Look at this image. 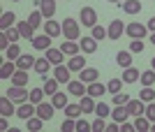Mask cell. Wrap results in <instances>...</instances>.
<instances>
[{"label":"cell","mask_w":155,"mask_h":132,"mask_svg":"<svg viewBox=\"0 0 155 132\" xmlns=\"http://www.w3.org/2000/svg\"><path fill=\"white\" fill-rule=\"evenodd\" d=\"M93 37H95V40H104V37H109V33H107V28H102V26H93Z\"/></svg>","instance_id":"c3c4849f"},{"label":"cell","mask_w":155,"mask_h":132,"mask_svg":"<svg viewBox=\"0 0 155 132\" xmlns=\"http://www.w3.org/2000/svg\"><path fill=\"white\" fill-rule=\"evenodd\" d=\"M35 60H37V58H32L30 53H21L14 63H16V67H19V70H30V67H35Z\"/></svg>","instance_id":"ac0fdd59"},{"label":"cell","mask_w":155,"mask_h":132,"mask_svg":"<svg viewBox=\"0 0 155 132\" xmlns=\"http://www.w3.org/2000/svg\"><path fill=\"white\" fill-rule=\"evenodd\" d=\"M60 130H63V132H74V130H77V118H67V116H65Z\"/></svg>","instance_id":"f6af8a7d"},{"label":"cell","mask_w":155,"mask_h":132,"mask_svg":"<svg viewBox=\"0 0 155 132\" xmlns=\"http://www.w3.org/2000/svg\"><path fill=\"white\" fill-rule=\"evenodd\" d=\"M79 104H81L84 114H95V107H97V102H95V97H93V95H88V93H86L84 97L79 100Z\"/></svg>","instance_id":"d6986e66"},{"label":"cell","mask_w":155,"mask_h":132,"mask_svg":"<svg viewBox=\"0 0 155 132\" xmlns=\"http://www.w3.org/2000/svg\"><path fill=\"white\" fill-rule=\"evenodd\" d=\"M148 40H150V44L155 46V33H150V37H148Z\"/></svg>","instance_id":"680465c9"},{"label":"cell","mask_w":155,"mask_h":132,"mask_svg":"<svg viewBox=\"0 0 155 132\" xmlns=\"http://www.w3.org/2000/svg\"><path fill=\"white\" fill-rule=\"evenodd\" d=\"M150 67H153V70H155V58H153V60H150Z\"/></svg>","instance_id":"94428289"},{"label":"cell","mask_w":155,"mask_h":132,"mask_svg":"<svg viewBox=\"0 0 155 132\" xmlns=\"http://www.w3.org/2000/svg\"><path fill=\"white\" fill-rule=\"evenodd\" d=\"M67 67H70L72 72H81L86 67V58L81 56V53H77V56H70V63H67Z\"/></svg>","instance_id":"ffe728a7"},{"label":"cell","mask_w":155,"mask_h":132,"mask_svg":"<svg viewBox=\"0 0 155 132\" xmlns=\"http://www.w3.org/2000/svg\"><path fill=\"white\" fill-rule=\"evenodd\" d=\"M139 77H141V74H139V70H137V67H125V72H123V81L125 84H134V81H139Z\"/></svg>","instance_id":"4316f807"},{"label":"cell","mask_w":155,"mask_h":132,"mask_svg":"<svg viewBox=\"0 0 155 132\" xmlns=\"http://www.w3.org/2000/svg\"><path fill=\"white\" fill-rule=\"evenodd\" d=\"M77 130L79 132H86V130H93V127H91V123H86L84 118H79L77 120Z\"/></svg>","instance_id":"f5cc1de1"},{"label":"cell","mask_w":155,"mask_h":132,"mask_svg":"<svg viewBox=\"0 0 155 132\" xmlns=\"http://www.w3.org/2000/svg\"><path fill=\"white\" fill-rule=\"evenodd\" d=\"M9 44H12V42L7 40V35L0 33V51H7V49H9Z\"/></svg>","instance_id":"816d5d0a"},{"label":"cell","mask_w":155,"mask_h":132,"mask_svg":"<svg viewBox=\"0 0 155 132\" xmlns=\"http://www.w3.org/2000/svg\"><path fill=\"white\" fill-rule=\"evenodd\" d=\"M44 88H32L30 91V95H28V100H30L32 104H39V102H44Z\"/></svg>","instance_id":"d590c367"},{"label":"cell","mask_w":155,"mask_h":132,"mask_svg":"<svg viewBox=\"0 0 155 132\" xmlns=\"http://www.w3.org/2000/svg\"><path fill=\"white\" fill-rule=\"evenodd\" d=\"M125 81L123 79H111L109 84H107V91L111 93V95H116V93H120V86H123Z\"/></svg>","instance_id":"b9f144b4"},{"label":"cell","mask_w":155,"mask_h":132,"mask_svg":"<svg viewBox=\"0 0 155 132\" xmlns=\"http://www.w3.org/2000/svg\"><path fill=\"white\" fill-rule=\"evenodd\" d=\"M5 56H7L9 60H16V58L21 56V49H19V44H16V42H14V44H9V49L5 51Z\"/></svg>","instance_id":"ee69618b"},{"label":"cell","mask_w":155,"mask_h":132,"mask_svg":"<svg viewBox=\"0 0 155 132\" xmlns=\"http://www.w3.org/2000/svg\"><path fill=\"white\" fill-rule=\"evenodd\" d=\"M104 93H109L104 84H100V81H93V84H88V95H93V97H100V95H104Z\"/></svg>","instance_id":"f1b7e54d"},{"label":"cell","mask_w":155,"mask_h":132,"mask_svg":"<svg viewBox=\"0 0 155 132\" xmlns=\"http://www.w3.org/2000/svg\"><path fill=\"white\" fill-rule=\"evenodd\" d=\"M12 114H16L14 100L7 97V95H2V97H0V116H12Z\"/></svg>","instance_id":"4fadbf2b"},{"label":"cell","mask_w":155,"mask_h":132,"mask_svg":"<svg viewBox=\"0 0 155 132\" xmlns=\"http://www.w3.org/2000/svg\"><path fill=\"white\" fill-rule=\"evenodd\" d=\"M2 33L7 35V40L12 42V44H14L16 40H23V37H21V33H19V28H16V26H14V28H7V30H2Z\"/></svg>","instance_id":"7bdbcfd3"},{"label":"cell","mask_w":155,"mask_h":132,"mask_svg":"<svg viewBox=\"0 0 155 132\" xmlns=\"http://www.w3.org/2000/svg\"><path fill=\"white\" fill-rule=\"evenodd\" d=\"M7 127H9V123H7V116H2V118H0V130H7Z\"/></svg>","instance_id":"9f6ffc18"},{"label":"cell","mask_w":155,"mask_h":132,"mask_svg":"<svg viewBox=\"0 0 155 132\" xmlns=\"http://www.w3.org/2000/svg\"><path fill=\"white\" fill-rule=\"evenodd\" d=\"M5 95L21 104V102H26V100H28V95H30V93L26 91V86H14V84H12V86H9V91H7Z\"/></svg>","instance_id":"277c9868"},{"label":"cell","mask_w":155,"mask_h":132,"mask_svg":"<svg viewBox=\"0 0 155 132\" xmlns=\"http://www.w3.org/2000/svg\"><path fill=\"white\" fill-rule=\"evenodd\" d=\"M120 130V123L118 120H114V123H107V132H118Z\"/></svg>","instance_id":"db71d44e"},{"label":"cell","mask_w":155,"mask_h":132,"mask_svg":"<svg viewBox=\"0 0 155 132\" xmlns=\"http://www.w3.org/2000/svg\"><path fill=\"white\" fill-rule=\"evenodd\" d=\"M109 2H116V5H120V2H123V0H109Z\"/></svg>","instance_id":"91938a15"},{"label":"cell","mask_w":155,"mask_h":132,"mask_svg":"<svg viewBox=\"0 0 155 132\" xmlns=\"http://www.w3.org/2000/svg\"><path fill=\"white\" fill-rule=\"evenodd\" d=\"M56 2H58V0H37L39 12H42L44 19H51L53 14H56Z\"/></svg>","instance_id":"52a82bcc"},{"label":"cell","mask_w":155,"mask_h":132,"mask_svg":"<svg viewBox=\"0 0 155 132\" xmlns=\"http://www.w3.org/2000/svg\"><path fill=\"white\" fill-rule=\"evenodd\" d=\"M139 81H141L143 86H153L155 84V70L150 67V70H146V72H141V77H139Z\"/></svg>","instance_id":"f35d334b"},{"label":"cell","mask_w":155,"mask_h":132,"mask_svg":"<svg viewBox=\"0 0 155 132\" xmlns=\"http://www.w3.org/2000/svg\"><path fill=\"white\" fill-rule=\"evenodd\" d=\"M134 130H139V132H148L150 130V120L146 118V116H134Z\"/></svg>","instance_id":"d6a6232c"},{"label":"cell","mask_w":155,"mask_h":132,"mask_svg":"<svg viewBox=\"0 0 155 132\" xmlns=\"http://www.w3.org/2000/svg\"><path fill=\"white\" fill-rule=\"evenodd\" d=\"M81 114H84L81 104H67L65 107V116H67V118H79Z\"/></svg>","instance_id":"8d00e7d4"},{"label":"cell","mask_w":155,"mask_h":132,"mask_svg":"<svg viewBox=\"0 0 155 132\" xmlns=\"http://www.w3.org/2000/svg\"><path fill=\"white\" fill-rule=\"evenodd\" d=\"M139 100H143L146 104H148V102H153V100H155V91H153L150 86H143L141 93H139Z\"/></svg>","instance_id":"ab89813d"},{"label":"cell","mask_w":155,"mask_h":132,"mask_svg":"<svg viewBox=\"0 0 155 132\" xmlns=\"http://www.w3.org/2000/svg\"><path fill=\"white\" fill-rule=\"evenodd\" d=\"M120 7H123L125 14H139L141 12V2L139 0H125V2H120Z\"/></svg>","instance_id":"d4e9b609"},{"label":"cell","mask_w":155,"mask_h":132,"mask_svg":"<svg viewBox=\"0 0 155 132\" xmlns=\"http://www.w3.org/2000/svg\"><path fill=\"white\" fill-rule=\"evenodd\" d=\"M26 123H28V130H32V132H37V130H42V127H44V118H39L37 114H35L32 118H28Z\"/></svg>","instance_id":"74e56055"},{"label":"cell","mask_w":155,"mask_h":132,"mask_svg":"<svg viewBox=\"0 0 155 132\" xmlns=\"http://www.w3.org/2000/svg\"><path fill=\"white\" fill-rule=\"evenodd\" d=\"M127 102H130V97L125 93H116L114 95V104H127Z\"/></svg>","instance_id":"f907efd6"},{"label":"cell","mask_w":155,"mask_h":132,"mask_svg":"<svg viewBox=\"0 0 155 132\" xmlns=\"http://www.w3.org/2000/svg\"><path fill=\"white\" fill-rule=\"evenodd\" d=\"M95 116H100V118H107V116H111L109 104H107V102H97V107H95Z\"/></svg>","instance_id":"60d3db41"},{"label":"cell","mask_w":155,"mask_h":132,"mask_svg":"<svg viewBox=\"0 0 155 132\" xmlns=\"http://www.w3.org/2000/svg\"><path fill=\"white\" fill-rule=\"evenodd\" d=\"M51 35H35V40H32V46L37 49V51H46V49H51Z\"/></svg>","instance_id":"30bf717a"},{"label":"cell","mask_w":155,"mask_h":132,"mask_svg":"<svg viewBox=\"0 0 155 132\" xmlns=\"http://www.w3.org/2000/svg\"><path fill=\"white\" fill-rule=\"evenodd\" d=\"M146 28H148L150 33H155V16H153V19H150V21H148V26H146Z\"/></svg>","instance_id":"6f0895ef"},{"label":"cell","mask_w":155,"mask_h":132,"mask_svg":"<svg viewBox=\"0 0 155 132\" xmlns=\"http://www.w3.org/2000/svg\"><path fill=\"white\" fill-rule=\"evenodd\" d=\"M16 28H19V33H21V37H23V40H35V28L30 26V23H28V21H19V23H16Z\"/></svg>","instance_id":"e0dca14e"},{"label":"cell","mask_w":155,"mask_h":132,"mask_svg":"<svg viewBox=\"0 0 155 132\" xmlns=\"http://www.w3.org/2000/svg\"><path fill=\"white\" fill-rule=\"evenodd\" d=\"M63 35H65V40H74L77 42L79 37H81V26H79V21L67 16V19L63 21Z\"/></svg>","instance_id":"6da1fadb"},{"label":"cell","mask_w":155,"mask_h":132,"mask_svg":"<svg viewBox=\"0 0 155 132\" xmlns=\"http://www.w3.org/2000/svg\"><path fill=\"white\" fill-rule=\"evenodd\" d=\"M14 2H19V0H14Z\"/></svg>","instance_id":"be15d7a7"},{"label":"cell","mask_w":155,"mask_h":132,"mask_svg":"<svg viewBox=\"0 0 155 132\" xmlns=\"http://www.w3.org/2000/svg\"><path fill=\"white\" fill-rule=\"evenodd\" d=\"M79 44H81V51L84 53H95L97 51V40L95 37H84V40H79Z\"/></svg>","instance_id":"7402d4cb"},{"label":"cell","mask_w":155,"mask_h":132,"mask_svg":"<svg viewBox=\"0 0 155 132\" xmlns=\"http://www.w3.org/2000/svg\"><path fill=\"white\" fill-rule=\"evenodd\" d=\"M150 130H153V132H155V123H150Z\"/></svg>","instance_id":"6125c7cd"},{"label":"cell","mask_w":155,"mask_h":132,"mask_svg":"<svg viewBox=\"0 0 155 132\" xmlns=\"http://www.w3.org/2000/svg\"><path fill=\"white\" fill-rule=\"evenodd\" d=\"M44 33H46V35H51V37H60V35H63V23L46 19V23H44Z\"/></svg>","instance_id":"5bb4252c"},{"label":"cell","mask_w":155,"mask_h":132,"mask_svg":"<svg viewBox=\"0 0 155 132\" xmlns=\"http://www.w3.org/2000/svg\"><path fill=\"white\" fill-rule=\"evenodd\" d=\"M53 109H56L53 104L39 102V104H37V116H39V118H44V120H51L53 118Z\"/></svg>","instance_id":"44dd1931"},{"label":"cell","mask_w":155,"mask_h":132,"mask_svg":"<svg viewBox=\"0 0 155 132\" xmlns=\"http://www.w3.org/2000/svg\"><path fill=\"white\" fill-rule=\"evenodd\" d=\"M130 51H132V53H141V51H143V42H141V40H132Z\"/></svg>","instance_id":"681fc988"},{"label":"cell","mask_w":155,"mask_h":132,"mask_svg":"<svg viewBox=\"0 0 155 132\" xmlns=\"http://www.w3.org/2000/svg\"><path fill=\"white\" fill-rule=\"evenodd\" d=\"M79 19L84 21V26H88V28L97 26V12L93 9V7H81V12H79Z\"/></svg>","instance_id":"5b68a950"},{"label":"cell","mask_w":155,"mask_h":132,"mask_svg":"<svg viewBox=\"0 0 155 132\" xmlns=\"http://www.w3.org/2000/svg\"><path fill=\"white\" fill-rule=\"evenodd\" d=\"M107 33H109V40H120V35L125 33V26H123V21H111L109 28H107Z\"/></svg>","instance_id":"9c48e42d"},{"label":"cell","mask_w":155,"mask_h":132,"mask_svg":"<svg viewBox=\"0 0 155 132\" xmlns=\"http://www.w3.org/2000/svg\"><path fill=\"white\" fill-rule=\"evenodd\" d=\"M125 109H127L130 116H141L146 111V102L143 100H130L127 104H125Z\"/></svg>","instance_id":"ba28073f"},{"label":"cell","mask_w":155,"mask_h":132,"mask_svg":"<svg viewBox=\"0 0 155 132\" xmlns=\"http://www.w3.org/2000/svg\"><path fill=\"white\" fill-rule=\"evenodd\" d=\"M42 19H44V16H42V12H39V9H35V12H30V16H28V23L37 30V28H42V23H44Z\"/></svg>","instance_id":"e575fe53"},{"label":"cell","mask_w":155,"mask_h":132,"mask_svg":"<svg viewBox=\"0 0 155 132\" xmlns=\"http://www.w3.org/2000/svg\"><path fill=\"white\" fill-rule=\"evenodd\" d=\"M116 63L123 67V70L130 67V65H132V51H118L116 53Z\"/></svg>","instance_id":"f546056e"},{"label":"cell","mask_w":155,"mask_h":132,"mask_svg":"<svg viewBox=\"0 0 155 132\" xmlns=\"http://www.w3.org/2000/svg\"><path fill=\"white\" fill-rule=\"evenodd\" d=\"M51 104L56 107V109H65V107L70 104V102H67V95H65V93H56V95H51Z\"/></svg>","instance_id":"1f68e13d"},{"label":"cell","mask_w":155,"mask_h":132,"mask_svg":"<svg viewBox=\"0 0 155 132\" xmlns=\"http://www.w3.org/2000/svg\"><path fill=\"white\" fill-rule=\"evenodd\" d=\"M12 84L14 86H26L28 84V70H16L12 74Z\"/></svg>","instance_id":"4dcf8cb0"},{"label":"cell","mask_w":155,"mask_h":132,"mask_svg":"<svg viewBox=\"0 0 155 132\" xmlns=\"http://www.w3.org/2000/svg\"><path fill=\"white\" fill-rule=\"evenodd\" d=\"M14 21H16L14 12H2V16H0V30H7V28H12Z\"/></svg>","instance_id":"836d02e7"},{"label":"cell","mask_w":155,"mask_h":132,"mask_svg":"<svg viewBox=\"0 0 155 132\" xmlns=\"http://www.w3.org/2000/svg\"><path fill=\"white\" fill-rule=\"evenodd\" d=\"M16 70H19L16 63H14V60H7V63L0 65V77H2V79H12V74L16 72Z\"/></svg>","instance_id":"603a6c76"},{"label":"cell","mask_w":155,"mask_h":132,"mask_svg":"<svg viewBox=\"0 0 155 132\" xmlns=\"http://www.w3.org/2000/svg\"><path fill=\"white\" fill-rule=\"evenodd\" d=\"M32 70H35L39 77H46V74L51 72V60L46 58V56H44V58H37V60H35V67H32Z\"/></svg>","instance_id":"7c38bea8"},{"label":"cell","mask_w":155,"mask_h":132,"mask_svg":"<svg viewBox=\"0 0 155 132\" xmlns=\"http://www.w3.org/2000/svg\"><path fill=\"white\" fill-rule=\"evenodd\" d=\"M46 58L51 60V65H63L65 53L60 51V49H46Z\"/></svg>","instance_id":"484cf974"},{"label":"cell","mask_w":155,"mask_h":132,"mask_svg":"<svg viewBox=\"0 0 155 132\" xmlns=\"http://www.w3.org/2000/svg\"><path fill=\"white\" fill-rule=\"evenodd\" d=\"M125 33L132 37V40H143L146 35H148V28L146 26H141L139 21H132L130 26H125Z\"/></svg>","instance_id":"3957f363"},{"label":"cell","mask_w":155,"mask_h":132,"mask_svg":"<svg viewBox=\"0 0 155 132\" xmlns=\"http://www.w3.org/2000/svg\"><path fill=\"white\" fill-rule=\"evenodd\" d=\"M60 51L65 53V56H77V53H81V44L74 40H65L63 44H60Z\"/></svg>","instance_id":"8fae6325"},{"label":"cell","mask_w":155,"mask_h":132,"mask_svg":"<svg viewBox=\"0 0 155 132\" xmlns=\"http://www.w3.org/2000/svg\"><path fill=\"white\" fill-rule=\"evenodd\" d=\"M97 77H100V72H97L95 67H84V70L79 72V79L84 81L86 86H88V84H93V81H97Z\"/></svg>","instance_id":"2e32d148"},{"label":"cell","mask_w":155,"mask_h":132,"mask_svg":"<svg viewBox=\"0 0 155 132\" xmlns=\"http://www.w3.org/2000/svg\"><path fill=\"white\" fill-rule=\"evenodd\" d=\"M58 84L60 81L56 79V77H44V86L42 88H44L46 95H56V93H58Z\"/></svg>","instance_id":"cb8c5ba5"},{"label":"cell","mask_w":155,"mask_h":132,"mask_svg":"<svg viewBox=\"0 0 155 132\" xmlns=\"http://www.w3.org/2000/svg\"><path fill=\"white\" fill-rule=\"evenodd\" d=\"M120 130H123V132H132V130H134V123H130V120H123V123H120Z\"/></svg>","instance_id":"11a10c76"},{"label":"cell","mask_w":155,"mask_h":132,"mask_svg":"<svg viewBox=\"0 0 155 132\" xmlns=\"http://www.w3.org/2000/svg\"><path fill=\"white\" fill-rule=\"evenodd\" d=\"M37 114V104H32L30 100H26V102H21L19 107H16V116H19L21 120H28V118H32Z\"/></svg>","instance_id":"7a4b0ae2"},{"label":"cell","mask_w":155,"mask_h":132,"mask_svg":"<svg viewBox=\"0 0 155 132\" xmlns=\"http://www.w3.org/2000/svg\"><path fill=\"white\" fill-rule=\"evenodd\" d=\"M70 67H65V65H53V77H56V79L60 81V84H70Z\"/></svg>","instance_id":"9a60e30c"},{"label":"cell","mask_w":155,"mask_h":132,"mask_svg":"<svg viewBox=\"0 0 155 132\" xmlns=\"http://www.w3.org/2000/svg\"><path fill=\"white\" fill-rule=\"evenodd\" d=\"M91 127H93V132H104V130H107V123H104V118L97 116V118L91 123Z\"/></svg>","instance_id":"bcb514c9"},{"label":"cell","mask_w":155,"mask_h":132,"mask_svg":"<svg viewBox=\"0 0 155 132\" xmlns=\"http://www.w3.org/2000/svg\"><path fill=\"white\" fill-rule=\"evenodd\" d=\"M111 118H114V120H118V123L127 120V118H130V114H127V109H125V104H116V109L111 111Z\"/></svg>","instance_id":"83f0119b"},{"label":"cell","mask_w":155,"mask_h":132,"mask_svg":"<svg viewBox=\"0 0 155 132\" xmlns=\"http://www.w3.org/2000/svg\"><path fill=\"white\" fill-rule=\"evenodd\" d=\"M143 116H146V118H148L150 123H155V100L146 104V111H143Z\"/></svg>","instance_id":"7dc6e473"},{"label":"cell","mask_w":155,"mask_h":132,"mask_svg":"<svg viewBox=\"0 0 155 132\" xmlns=\"http://www.w3.org/2000/svg\"><path fill=\"white\" fill-rule=\"evenodd\" d=\"M67 93H70V95H77V97H84L86 93H88V86H86L81 79H72L70 84H67Z\"/></svg>","instance_id":"8992f818"}]
</instances>
